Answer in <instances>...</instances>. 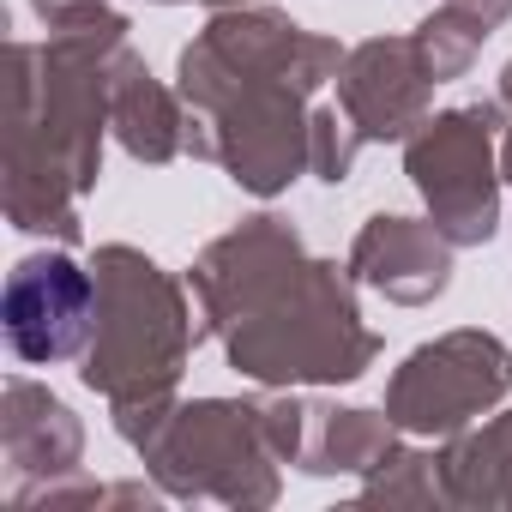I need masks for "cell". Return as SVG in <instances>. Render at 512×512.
<instances>
[{
	"label": "cell",
	"mask_w": 512,
	"mask_h": 512,
	"mask_svg": "<svg viewBox=\"0 0 512 512\" xmlns=\"http://www.w3.org/2000/svg\"><path fill=\"white\" fill-rule=\"evenodd\" d=\"M91 332V284L73 260L43 253L25 260L7 284V338L25 362H61Z\"/></svg>",
	"instance_id": "6da1fadb"
}]
</instances>
